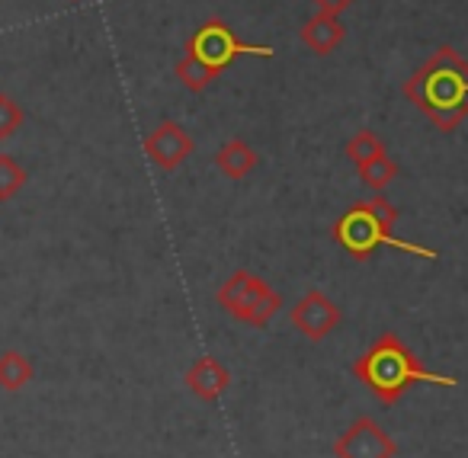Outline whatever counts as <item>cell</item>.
Instances as JSON below:
<instances>
[{
  "mask_svg": "<svg viewBox=\"0 0 468 458\" xmlns=\"http://www.w3.org/2000/svg\"><path fill=\"white\" fill-rule=\"evenodd\" d=\"M401 91L436 129L455 132L468 119V61L452 46H440Z\"/></svg>",
  "mask_w": 468,
  "mask_h": 458,
  "instance_id": "1",
  "label": "cell"
},
{
  "mask_svg": "<svg viewBox=\"0 0 468 458\" xmlns=\"http://www.w3.org/2000/svg\"><path fill=\"white\" fill-rule=\"evenodd\" d=\"M350 372L382 400L385 407L398 404L408 394V388L414 385H440V388H455L459 378L452 375L430 372L417 353L401 340L398 334H382L356 362L350 366Z\"/></svg>",
  "mask_w": 468,
  "mask_h": 458,
  "instance_id": "2",
  "label": "cell"
},
{
  "mask_svg": "<svg viewBox=\"0 0 468 458\" xmlns=\"http://www.w3.org/2000/svg\"><path fill=\"white\" fill-rule=\"evenodd\" d=\"M331 238L350 253L353 260H369L378 247H395L401 253H410V257H423V260H440V253L433 247H420L410 244V240H401L391 234V225H385L376 212L369 208V202H356L353 208H346L331 228Z\"/></svg>",
  "mask_w": 468,
  "mask_h": 458,
  "instance_id": "3",
  "label": "cell"
},
{
  "mask_svg": "<svg viewBox=\"0 0 468 458\" xmlns=\"http://www.w3.org/2000/svg\"><path fill=\"white\" fill-rule=\"evenodd\" d=\"M218 308H225L234 321L250 324V327H267L273 314L282 308V295L267 282V279L254 276L248 270H234L225 282L215 292Z\"/></svg>",
  "mask_w": 468,
  "mask_h": 458,
  "instance_id": "4",
  "label": "cell"
},
{
  "mask_svg": "<svg viewBox=\"0 0 468 458\" xmlns=\"http://www.w3.org/2000/svg\"><path fill=\"white\" fill-rule=\"evenodd\" d=\"M186 52H193L202 65H208L212 71H225L228 65H234L244 55H254V59H273V48L270 46H254V42H241L238 36L231 33L221 16H212L206 20L193 36L186 39Z\"/></svg>",
  "mask_w": 468,
  "mask_h": 458,
  "instance_id": "5",
  "label": "cell"
},
{
  "mask_svg": "<svg viewBox=\"0 0 468 458\" xmlns=\"http://www.w3.org/2000/svg\"><path fill=\"white\" fill-rule=\"evenodd\" d=\"M337 458H395L398 442L372 417H356L334 442Z\"/></svg>",
  "mask_w": 468,
  "mask_h": 458,
  "instance_id": "6",
  "label": "cell"
},
{
  "mask_svg": "<svg viewBox=\"0 0 468 458\" xmlns=\"http://www.w3.org/2000/svg\"><path fill=\"white\" fill-rule=\"evenodd\" d=\"M289 321L299 334H305L312 343H321L331 330L340 327L344 311L331 302L321 289H312L295 302V308L289 311Z\"/></svg>",
  "mask_w": 468,
  "mask_h": 458,
  "instance_id": "7",
  "label": "cell"
},
{
  "mask_svg": "<svg viewBox=\"0 0 468 458\" xmlns=\"http://www.w3.org/2000/svg\"><path fill=\"white\" fill-rule=\"evenodd\" d=\"M193 138L183 125L161 122L148 138H144V154L157 164L161 170H176L189 154H193Z\"/></svg>",
  "mask_w": 468,
  "mask_h": 458,
  "instance_id": "8",
  "label": "cell"
},
{
  "mask_svg": "<svg viewBox=\"0 0 468 458\" xmlns=\"http://www.w3.org/2000/svg\"><path fill=\"white\" fill-rule=\"evenodd\" d=\"M183 381H186V388L199 400H218L221 391L231 385V372H228L218 359H212V356H202V359H196L193 366L186 368Z\"/></svg>",
  "mask_w": 468,
  "mask_h": 458,
  "instance_id": "9",
  "label": "cell"
},
{
  "mask_svg": "<svg viewBox=\"0 0 468 458\" xmlns=\"http://www.w3.org/2000/svg\"><path fill=\"white\" fill-rule=\"evenodd\" d=\"M299 39L312 48L314 55H331L340 48V42L346 39V27L340 23V16L334 14H314L312 20L302 23L299 29Z\"/></svg>",
  "mask_w": 468,
  "mask_h": 458,
  "instance_id": "10",
  "label": "cell"
},
{
  "mask_svg": "<svg viewBox=\"0 0 468 458\" xmlns=\"http://www.w3.org/2000/svg\"><path fill=\"white\" fill-rule=\"evenodd\" d=\"M257 164H261V157H257V151L250 148L244 138H231V142L221 144L218 154H215V167H218L228 180H244Z\"/></svg>",
  "mask_w": 468,
  "mask_h": 458,
  "instance_id": "11",
  "label": "cell"
},
{
  "mask_svg": "<svg viewBox=\"0 0 468 458\" xmlns=\"http://www.w3.org/2000/svg\"><path fill=\"white\" fill-rule=\"evenodd\" d=\"M36 368H33V359L20 349H4L0 353V388L4 391H20L33 381Z\"/></svg>",
  "mask_w": 468,
  "mask_h": 458,
  "instance_id": "12",
  "label": "cell"
},
{
  "mask_svg": "<svg viewBox=\"0 0 468 458\" xmlns=\"http://www.w3.org/2000/svg\"><path fill=\"white\" fill-rule=\"evenodd\" d=\"M215 78H218V71H212L208 65H202L193 52H183V59L176 61V80H180L186 91H193V93L208 91V87L215 84Z\"/></svg>",
  "mask_w": 468,
  "mask_h": 458,
  "instance_id": "13",
  "label": "cell"
},
{
  "mask_svg": "<svg viewBox=\"0 0 468 458\" xmlns=\"http://www.w3.org/2000/svg\"><path fill=\"white\" fill-rule=\"evenodd\" d=\"M344 154L350 157V161L356 164V167H363V164H369V161H376V157L385 154V142L376 135V132L363 129V132H356V135H353L350 142H346Z\"/></svg>",
  "mask_w": 468,
  "mask_h": 458,
  "instance_id": "14",
  "label": "cell"
},
{
  "mask_svg": "<svg viewBox=\"0 0 468 458\" xmlns=\"http://www.w3.org/2000/svg\"><path fill=\"white\" fill-rule=\"evenodd\" d=\"M356 170H359V180H363L372 193H385V189H388L391 183H395V176H398V164L391 161L388 154L376 157V161L363 164V167H356Z\"/></svg>",
  "mask_w": 468,
  "mask_h": 458,
  "instance_id": "15",
  "label": "cell"
},
{
  "mask_svg": "<svg viewBox=\"0 0 468 458\" xmlns=\"http://www.w3.org/2000/svg\"><path fill=\"white\" fill-rule=\"evenodd\" d=\"M27 183V170L16 164V157L0 154V202H10Z\"/></svg>",
  "mask_w": 468,
  "mask_h": 458,
  "instance_id": "16",
  "label": "cell"
},
{
  "mask_svg": "<svg viewBox=\"0 0 468 458\" xmlns=\"http://www.w3.org/2000/svg\"><path fill=\"white\" fill-rule=\"evenodd\" d=\"M23 110L20 103H16L10 93H0V142H7V138H14L16 132L23 129Z\"/></svg>",
  "mask_w": 468,
  "mask_h": 458,
  "instance_id": "17",
  "label": "cell"
},
{
  "mask_svg": "<svg viewBox=\"0 0 468 458\" xmlns=\"http://www.w3.org/2000/svg\"><path fill=\"white\" fill-rule=\"evenodd\" d=\"M314 7L321 10V14H334V16H340L344 10H350L356 0H312Z\"/></svg>",
  "mask_w": 468,
  "mask_h": 458,
  "instance_id": "18",
  "label": "cell"
}]
</instances>
